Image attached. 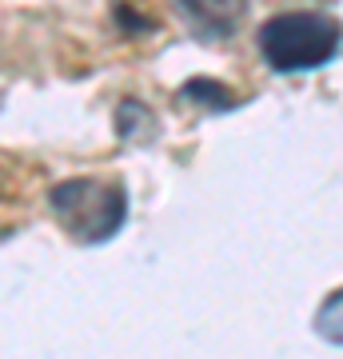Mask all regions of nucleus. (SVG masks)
<instances>
[{
	"label": "nucleus",
	"mask_w": 343,
	"mask_h": 359,
	"mask_svg": "<svg viewBox=\"0 0 343 359\" xmlns=\"http://www.w3.org/2000/svg\"><path fill=\"white\" fill-rule=\"evenodd\" d=\"M343 25L328 13H280L260 28V52L276 72H311L335 60Z\"/></svg>",
	"instance_id": "obj_1"
},
{
	"label": "nucleus",
	"mask_w": 343,
	"mask_h": 359,
	"mask_svg": "<svg viewBox=\"0 0 343 359\" xmlns=\"http://www.w3.org/2000/svg\"><path fill=\"white\" fill-rule=\"evenodd\" d=\"M48 208L68 236H76L84 244H100V240L120 231V224L128 216V196L120 184L76 176V180H64V184L52 188Z\"/></svg>",
	"instance_id": "obj_2"
},
{
	"label": "nucleus",
	"mask_w": 343,
	"mask_h": 359,
	"mask_svg": "<svg viewBox=\"0 0 343 359\" xmlns=\"http://www.w3.org/2000/svg\"><path fill=\"white\" fill-rule=\"evenodd\" d=\"M316 332L319 339H328V344L343 347V287L339 292H331L316 311Z\"/></svg>",
	"instance_id": "obj_3"
},
{
	"label": "nucleus",
	"mask_w": 343,
	"mask_h": 359,
	"mask_svg": "<svg viewBox=\"0 0 343 359\" xmlns=\"http://www.w3.org/2000/svg\"><path fill=\"white\" fill-rule=\"evenodd\" d=\"M184 96H203L200 104H208V108H231V104H236V96H231L228 88L208 84V80H191V84H184Z\"/></svg>",
	"instance_id": "obj_4"
}]
</instances>
